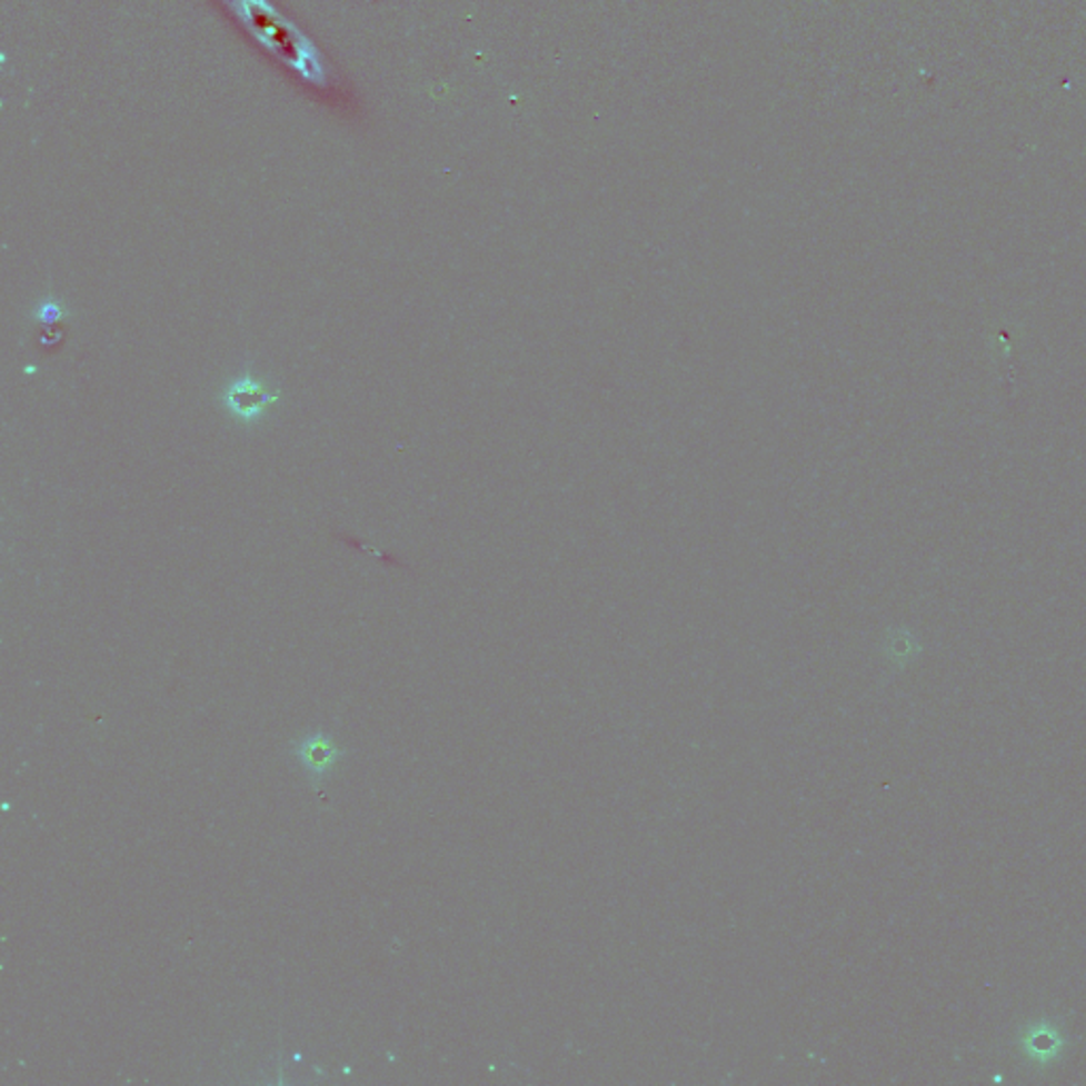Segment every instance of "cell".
<instances>
[{
    "label": "cell",
    "instance_id": "2",
    "mask_svg": "<svg viewBox=\"0 0 1086 1086\" xmlns=\"http://www.w3.org/2000/svg\"><path fill=\"white\" fill-rule=\"evenodd\" d=\"M219 399L223 410L233 420H238L240 425H257L272 406H277L280 387H268L261 378L255 376L251 368H247L240 376L231 378Z\"/></svg>",
    "mask_w": 1086,
    "mask_h": 1086
},
{
    "label": "cell",
    "instance_id": "3",
    "mask_svg": "<svg viewBox=\"0 0 1086 1086\" xmlns=\"http://www.w3.org/2000/svg\"><path fill=\"white\" fill-rule=\"evenodd\" d=\"M291 756L298 760L301 770L312 777V779H325L338 764L345 758V749L338 745L329 733L315 730L310 735H303L300 740L291 745Z\"/></svg>",
    "mask_w": 1086,
    "mask_h": 1086
},
{
    "label": "cell",
    "instance_id": "1",
    "mask_svg": "<svg viewBox=\"0 0 1086 1086\" xmlns=\"http://www.w3.org/2000/svg\"><path fill=\"white\" fill-rule=\"evenodd\" d=\"M236 18L270 53L300 72L317 88L327 86V69L319 49L289 18L280 16L268 0H223Z\"/></svg>",
    "mask_w": 1086,
    "mask_h": 1086
},
{
    "label": "cell",
    "instance_id": "4",
    "mask_svg": "<svg viewBox=\"0 0 1086 1086\" xmlns=\"http://www.w3.org/2000/svg\"><path fill=\"white\" fill-rule=\"evenodd\" d=\"M62 315H64V312H62V308H60L56 301H46V303H43V306L37 310V319H39V321H43V323H53V321H58Z\"/></svg>",
    "mask_w": 1086,
    "mask_h": 1086
}]
</instances>
